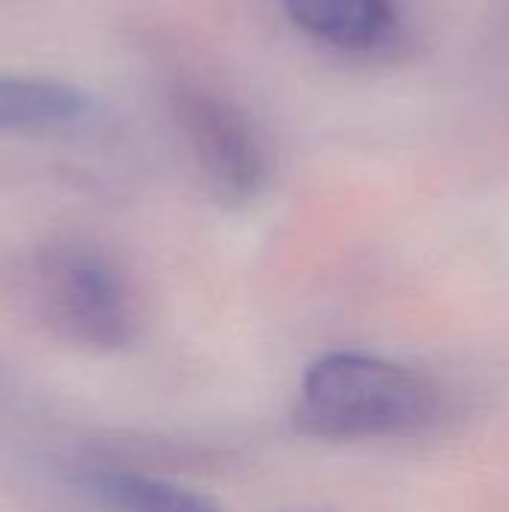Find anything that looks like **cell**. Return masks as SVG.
Returning a JSON list of instances; mask_svg holds the SVG:
<instances>
[{"label":"cell","mask_w":509,"mask_h":512,"mask_svg":"<svg viewBox=\"0 0 509 512\" xmlns=\"http://www.w3.org/2000/svg\"><path fill=\"white\" fill-rule=\"evenodd\" d=\"M438 408L441 396L429 378L381 357L339 351L306 369L294 423L312 438L369 441L414 435Z\"/></svg>","instance_id":"cell-1"},{"label":"cell","mask_w":509,"mask_h":512,"mask_svg":"<svg viewBox=\"0 0 509 512\" xmlns=\"http://www.w3.org/2000/svg\"><path fill=\"white\" fill-rule=\"evenodd\" d=\"M27 312L57 339L114 351L135 339L141 306L126 270L96 243L51 240L18 270Z\"/></svg>","instance_id":"cell-2"},{"label":"cell","mask_w":509,"mask_h":512,"mask_svg":"<svg viewBox=\"0 0 509 512\" xmlns=\"http://www.w3.org/2000/svg\"><path fill=\"white\" fill-rule=\"evenodd\" d=\"M171 111L219 201L246 204L264 189L267 150L237 102L201 84H180L171 93Z\"/></svg>","instance_id":"cell-3"},{"label":"cell","mask_w":509,"mask_h":512,"mask_svg":"<svg viewBox=\"0 0 509 512\" xmlns=\"http://www.w3.org/2000/svg\"><path fill=\"white\" fill-rule=\"evenodd\" d=\"M282 9L309 39L351 54L390 45L402 24L396 0H282Z\"/></svg>","instance_id":"cell-4"},{"label":"cell","mask_w":509,"mask_h":512,"mask_svg":"<svg viewBox=\"0 0 509 512\" xmlns=\"http://www.w3.org/2000/svg\"><path fill=\"white\" fill-rule=\"evenodd\" d=\"M90 114V96L57 78L0 72V132L63 129Z\"/></svg>","instance_id":"cell-5"},{"label":"cell","mask_w":509,"mask_h":512,"mask_svg":"<svg viewBox=\"0 0 509 512\" xmlns=\"http://www.w3.org/2000/svg\"><path fill=\"white\" fill-rule=\"evenodd\" d=\"M84 489L114 512H219L210 498L195 489L120 468L90 471Z\"/></svg>","instance_id":"cell-6"}]
</instances>
